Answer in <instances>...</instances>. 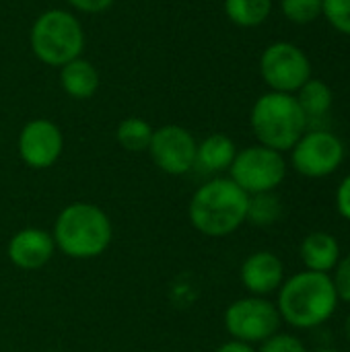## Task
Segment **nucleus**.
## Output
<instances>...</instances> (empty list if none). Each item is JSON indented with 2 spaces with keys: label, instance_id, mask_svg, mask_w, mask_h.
Listing matches in <instances>:
<instances>
[{
  "label": "nucleus",
  "instance_id": "13",
  "mask_svg": "<svg viewBox=\"0 0 350 352\" xmlns=\"http://www.w3.org/2000/svg\"><path fill=\"white\" fill-rule=\"evenodd\" d=\"M6 252L14 268L31 272V270L43 268L52 260L56 252V243H54L52 233L37 229V227H29V229L17 231L10 237Z\"/></svg>",
  "mask_w": 350,
  "mask_h": 352
},
{
  "label": "nucleus",
  "instance_id": "25",
  "mask_svg": "<svg viewBox=\"0 0 350 352\" xmlns=\"http://www.w3.org/2000/svg\"><path fill=\"white\" fill-rule=\"evenodd\" d=\"M74 10L78 12H85V14H97V12H103L107 10L113 0H66Z\"/></svg>",
  "mask_w": 350,
  "mask_h": 352
},
{
  "label": "nucleus",
  "instance_id": "17",
  "mask_svg": "<svg viewBox=\"0 0 350 352\" xmlns=\"http://www.w3.org/2000/svg\"><path fill=\"white\" fill-rule=\"evenodd\" d=\"M297 101L303 109V113L307 116V120H316V118H324L334 103V93L332 89L320 80V78H309L299 91H297Z\"/></svg>",
  "mask_w": 350,
  "mask_h": 352
},
{
  "label": "nucleus",
  "instance_id": "5",
  "mask_svg": "<svg viewBox=\"0 0 350 352\" xmlns=\"http://www.w3.org/2000/svg\"><path fill=\"white\" fill-rule=\"evenodd\" d=\"M29 43L39 62L62 68L64 64L80 58L85 50V31L72 12L64 8H50L35 19Z\"/></svg>",
  "mask_w": 350,
  "mask_h": 352
},
{
  "label": "nucleus",
  "instance_id": "19",
  "mask_svg": "<svg viewBox=\"0 0 350 352\" xmlns=\"http://www.w3.org/2000/svg\"><path fill=\"white\" fill-rule=\"evenodd\" d=\"M153 132H155V128L146 120L132 116L118 124L116 140L128 153H142V151H149Z\"/></svg>",
  "mask_w": 350,
  "mask_h": 352
},
{
  "label": "nucleus",
  "instance_id": "8",
  "mask_svg": "<svg viewBox=\"0 0 350 352\" xmlns=\"http://www.w3.org/2000/svg\"><path fill=\"white\" fill-rule=\"evenodd\" d=\"M260 74L270 91L295 95L311 78V62L299 45L274 41L260 56Z\"/></svg>",
  "mask_w": 350,
  "mask_h": 352
},
{
  "label": "nucleus",
  "instance_id": "29",
  "mask_svg": "<svg viewBox=\"0 0 350 352\" xmlns=\"http://www.w3.org/2000/svg\"><path fill=\"white\" fill-rule=\"evenodd\" d=\"M316 352H340V351H336V349H320V351H316Z\"/></svg>",
  "mask_w": 350,
  "mask_h": 352
},
{
  "label": "nucleus",
  "instance_id": "7",
  "mask_svg": "<svg viewBox=\"0 0 350 352\" xmlns=\"http://www.w3.org/2000/svg\"><path fill=\"white\" fill-rule=\"evenodd\" d=\"M225 330L233 340L248 344H262L274 336L283 324L276 303L266 297H243L233 301L223 316Z\"/></svg>",
  "mask_w": 350,
  "mask_h": 352
},
{
  "label": "nucleus",
  "instance_id": "11",
  "mask_svg": "<svg viewBox=\"0 0 350 352\" xmlns=\"http://www.w3.org/2000/svg\"><path fill=\"white\" fill-rule=\"evenodd\" d=\"M19 157L31 169L52 167L64 151V134L52 120L35 118L19 134Z\"/></svg>",
  "mask_w": 350,
  "mask_h": 352
},
{
  "label": "nucleus",
  "instance_id": "9",
  "mask_svg": "<svg viewBox=\"0 0 350 352\" xmlns=\"http://www.w3.org/2000/svg\"><path fill=\"white\" fill-rule=\"evenodd\" d=\"M344 155V144L334 132L307 130L291 148V165L303 177L322 179L340 169Z\"/></svg>",
  "mask_w": 350,
  "mask_h": 352
},
{
  "label": "nucleus",
  "instance_id": "3",
  "mask_svg": "<svg viewBox=\"0 0 350 352\" xmlns=\"http://www.w3.org/2000/svg\"><path fill=\"white\" fill-rule=\"evenodd\" d=\"M52 237L56 250L64 256L72 260H93L109 248L113 225L97 204L72 202L60 210Z\"/></svg>",
  "mask_w": 350,
  "mask_h": 352
},
{
  "label": "nucleus",
  "instance_id": "23",
  "mask_svg": "<svg viewBox=\"0 0 350 352\" xmlns=\"http://www.w3.org/2000/svg\"><path fill=\"white\" fill-rule=\"evenodd\" d=\"M258 352H307V346L301 338L293 334L276 332L274 336H270L268 340L260 344Z\"/></svg>",
  "mask_w": 350,
  "mask_h": 352
},
{
  "label": "nucleus",
  "instance_id": "4",
  "mask_svg": "<svg viewBox=\"0 0 350 352\" xmlns=\"http://www.w3.org/2000/svg\"><path fill=\"white\" fill-rule=\"evenodd\" d=\"M250 126L258 144L287 153L307 132L309 120L295 95L268 91L256 99L250 113Z\"/></svg>",
  "mask_w": 350,
  "mask_h": 352
},
{
  "label": "nucleus",
  "instance_id": "22",
  "mask_svg": "<svg viewBox=\"0 0 350 352\" xmlns=\"http://www.w3.org/2000/svg\"><path fill=\"white\" fill-rule=\"evenodd\" d=\"M322 14L342 35H350V0H322Z\"/></svg>",
  "mask_w": 350,
  "mask_h": 352
},
{
  "label": "nucleus",
  "instance_id": "10",
  "mask_svg": "<svg viewBox=\"0 0 350 352\" xmlns=\"http://www.w3.org/2000/svg\"><path fill=\"white\" fill-rule=\"evenodd\" d=\"M196 148L198 142L190 130L177 124H167L153 132L149 155L163 173L184 175L196 165Z\"/></svg>",
  "mask_w": 350,
  "mask_h": 352
},
{
  "label": "nucleus",
  "instance_id": "26",
  "mask_svg": "<svg viewBox=\"0 0 350 352\" xmlns=\"http://www.w3.org/2000/svg\"><path fill=\"white\" fill-rule=\"evenodd\" d=\"M336 210L342 219L350 221V173L340 182L336 190Z\"/></svg>",
  "mask_w": 350,
  "mask_h": 352
},
{
  "label": "nucleus",
  "instance_id": "21",
  "mask_svg": "<svg viewBox=\"0 0 350 352\" xmlns=\"http://www.w3.org/2000/svg\"><path fill=\"white\" fill-rule=\"evenodd\" d=\"M281 10L291 23L307 25L322 16V0H281Z\"/></svg>",
  "mask_w": 350,
  "mask_h": 352
},
{
  "label": "nucleus",
  "instance_id": "12",
  "mask_svg": "<svg viewBox=\"0 0 350 352\" xmlns=\"http://www.w3.org/2000/svg\"><path fill=\"white\" fill-rule=\"evenodd\" d=\"M239 280L250 295L268 297L285 283V264L268 250L254 252L243 260L239 268Z\"/></svg>",
  "mask_w": 350,
  "mask_h": 352
},
{
  "label": "nucleus",
  "instance_id": "6",
  "mask_svg": "<svg viewBox=\"0 0 350 352\" xmlns=\"http://www.w3.org/2000/svg\"><path fill=\"white\" fill-rule=\"evenodd\" d=\"M229 177L248 196L274 192L287 177V161L283 153L262 144H254L237 151L229 167Z\"/></svg>",
  "mask_w": 350,
  "mask_h": 352
},
{
  "label": "nucleus",
  "instance_id": "20",
  "mask_svg": "<svg viewBox=\"0 0 350 352\" xmlns=\"http://www.w3.org/2000/svg\"><path fill=\"white\" fill-rule=\"evenodd\" d=\"M281 217H283V202L274 192L250 196L245 223H252L256 227H270Z\"/></svg>",
  "mask_w": 350,
  "mask_h": 352
},
{
  "label": "nucleus",
  "instance_id": "27",
  "mask_svg": "<svg viewBox=\"0 0 350 352\" xmlns=\"http://www.w3.org/2000/svg\"><path fill=\"white\" fill-rule=\"evenodd\" d=\"M217 352H258L254 349V344H248V342H241V340H229L225 344H221Z\"/></svg>",
  "mask_w": 350,
  "mask_h": 352
},
{
  "label": "nucleus",
  "instance_id": "2",
  "mask_svg": "<svg viewBox=\"0 0 350 352\" xmlns=\"http://www.w3.org/2000/svg\"><path fill=\"white\" fill-rule=\"evenodd\" d=\"M248 202L250 196L231 177H215L194 192L188 217L198 233L227 237L245 223Z\"/></svg>",
  "mask_w": 350,
  "mask_h": 352
},
{
  "label": "nucleus",
  "instance_id": "24",
  "mask_svg": "<svg viewBox=\"0 0 350 352\" xmlns=\"http://www.w3.org/2000/svg\"><path fill=\"white\" fill-rule=\"evenodd\" d=\"M330 276H332L338 301L350 305V254L340 258V262L336 264V268L332 270Z\"/></svg>",
  "mask_w": 350,
  "mask_h": 352
},
{
  "label": "nucleus",
  "instance_id": "1",
  "mask_svg": "<svg viewBox=\"0 0 350 352\" xmlns=\"http://www.w3.org/2000/svg\"><path fill=\"white\" fill-rule=\"evenodd\" d=\"M281 320L295 330H316L338 309V295L330 274L301 270L285 278L276 291Z\"/></svg>",
  "mask_w": 350,
  "mask_h": 352
},
{
  "label": "nucleus",
  "instance_id": "28",
  "mask_svg": "<svg viewBox=\"0 0 350 352\" xmlns=\"http://www.w3.org/2000/svg\"><path fill=\"white\" fill-rule=\"evenodd\" d=\"M344 338L349 340L350 344V314L347 316V320H344Z\"/></svg>",
  "mask_w": 350,
  "mask_h": 352
},
{
  "label": "nucleus",
  "instance_id": "14",
  "mask_svg": "<svg viewBox=\"0 0 350 352\" xmlns=\"http://www.w3.org/2000/svg\"><path fill=\"white\" fill-rule=\"evenodd\" d=\"M299 258H301L305 270L332 274V270L336 268V264L342 258V252H340L338 239L332 233L314 231L301 241Z\"/></svg>",
  "mask_w": 350,
  "mask_h": 352
},
{
  "label": "nucleus",
  "instance_id": "15",
  "mask_svg": "<svg viewBox=\"0 0 350 352\" xmlns=\"http://www.w3.org/2000/svg\"><path fill=\"white\" fill-rule=\"evenodd\" d=\"M101 85L99 70L85 58H76L60 68V87L72 99H91Z\"/></svg>",
  "mask_w": 350,
  "mask_h": 352
},
{
  "label": "nucleus",
  "instance_id": "16",
  "mask_svg": "<svg viewBox=\"0 0 350 352\" xmlns=\"http://www.w3.org/2000/svg\"><path fill=\"white\" fill-rule=\"evenodd\" d=\"M235 155H237V146L227 134H210L202 142H198L194 169H200L202 173L229 171Z\"/></svg>",
  "mask_w": 350,
  "mask_h": 352
},
{
  "label": "nucleus",
  "instance_id": "18",
  "mask_svg": "<svg viewBox=\"0 0 350 352\" xmlns=\"http://www.w3.org/2000/svg\"><path fill=\"white\" fill-rule=\"evenodd\" d=\"M225 14L237 27H258L272 12V0H225Z\"/></svg>",
  "mask_w": 350,
  "mask_h": 352
}]
</instances>
